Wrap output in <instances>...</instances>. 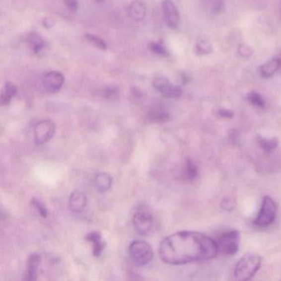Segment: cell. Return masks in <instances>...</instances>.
Returning <instances> with one entry per match:
<instances>
[{
    "mask_svg": "<svg viewBox=\"0 0 281 281\" xmlns=\"http://www.w3.org/2000/svg\"><path fill=\"white\" fill-rule=\"evenodd\" d=\"M218 252V243L213 238L193 231L171 234L162 241L159 247L161 259L174 266L213 259Z\"/></svg>",
    "mask_w": 281,
    "mask_h": 281,
    "instance_id": "obj_1",
    "label": "cell"
},
{
    "mask_svg": "<svg viewBox=\"0 0 281 281\" xmlns=\"http://www.w3.org/2000/svg\"><path fill=\"white\" fill-rule=\"evenodd\" d=\"M262 264V258L254 253H247L241 257L236 264L233 272V279L247 281L254 277Z\"/></svg>",
    "mask_w": 281,
    "mask_h": 281,
    "instance_id": "obj_2",
    "label": "cell"
},
{
    "mask_svg": "<svg viewBox=\"0 0 281 281\" xmlns=\"http://www.w3.org/2000/svg\"><path fill=\"white\" fill-rule=\"evenodd\" d=\"M129 253L134 263L139 267L146 266L153 258V247L145 241L136 240L131 242Z\"/></svg>",
    "mask_w": 281,
    "mask_h": 281,
    "instance_id": "obj_3",
    "label": "cell"
},
{
    "mask_svg": "<svg viewBox=\"0 0 281 281\" xmlns=\"http://www.w3.org/2000/svg\"><path fill=\"white\" fill-rule=\"evenodd\" d=\"M277 206L270 197H265L262 200V207L255 219V225L259 228H266L274 222L277 217Z\"/></svg>",
    "mask_w": 281,
    "mask_h": 281,
    "instance_id": "obj_4",
    "label": "cell"
},
{
    "mask_svg": "<svg viewBox=\"0 0 281 281\" xmlns=\"http://www.w3.org/2000/svg\"><path fill=\"white\" fill-rule=\"evenodd\" d=\"M218 251L226 255L233 256L238 252L240 244V233L238 231L231 230L223 233L218 238Z\"/></svg>",
    "mask_w": 281,
    "mask_h": 281,
    "instance_id": "obj_5",
    "label": "cell"
},
{
    "mask_svg": "<svg viewBox=\"0 0 281 281\" xmlns=\"http://www.w3.org/2000/svg\"><path fill=\"white\" fill-rule=\"evenodd\" d=\"M35 142L37 145L47 143L56 134V126L51 121L44 120L36 124L33 129Z\"/></svg>",
    "mask_w": 281,
    "mask_h": 281,
    "instance_id": "obj_6",
    "label": "cell"
},
{
    "mask_svg": "<svg viewBox=\"0 0 281 281\" xmlns=\"http://www.w3.org/2000/svg\"><path fill=\"white\" fill-rule=\"evenodd\" d=\"M133 225L136 232L140 235L150 233L153 225V217L149 211L139 210L133 216Z\"/></svg>",
    "mask_w": 281,
    "mask_h": 281,
    "instance_id": "obj_7",
    "label": "cell"
},
{
    "mask_svg": "<svg viewBox=\"0 0 281 281\" xmlns=\"http://www.w3.org/2000/svg\"><path fill=\"white\" fill-rule=\"evenodd\" d=\"M153 87L167 98H177L182 94V91L178 86L172 84L165 77L159 76L153 80Z\"/></svg>",
    "mask_w": 281,
    "mask_h": 281,
    "instance_id": "obj_8",
    "label": "cell"
},
{
    "mask_svg": "<svg viewBox=\"0 0 281 281\" xmlns=\"http://www.w3.org/2000/svg\"><path fill=\"white\" fill-rule=\"evenodd\" d=\"M65 82V77L61 72L51 71L46 73L42 78V84L46 91L56 93L61 89Z\"/></svg>",
    "mask_w": 281,
    "mask_h": 281,
    "instance_id": "obj_9",
    "label": "cell"
},
{
    "mask_svg": "<svg viewBox=\"0 0 281 281\" xmlns=\"http://www.w3.org/2000/svg\"><path fill=\"white\" fill-rule=\"evenodd\" d=\"M162 12L165 22L170 28L176 29L179 25V12L172 0H164L162 2Z\"/></svg>",
    "mask_w": 281,
    "mask_h": 281,
    "instance_id": "obj_10",
    "label": "cell"
},
{
    "mask_svg": "<svg viewBox=\"0 0 281 281\" xmlns=\"http://www.w3.org/2000/svg\"><path fill=\"white\" fill-rule=\"evenodd\" d=\"M41 255L39 253H32L30 255L27 261V271L25 274V281H37V272L41 265Z\"/></svg>",
    "mask_w": 281,
    "mask_h": 281,
    "instance_id": "obj_11",
    "label": "cell"
},
{
    "mask_svg": "<svg viewBox=\"0 0 281 281\" xmlns=\"http://www.w3.org/2000/svg\"><path fill=\"white\" fill-rule=\"evenodd\" d=\"M87 199L86 195L82 192L75 191L71 194L69 201V206L73 213H82L87 206Z\"/></svg>",
    "mask_w": 281,
    "mask_h": 281,
    "instance_id": "obj_12",
    "label": "cell"
},
{
    "mask_svg": "<svg viewBox=\"0 0 281 281\" xmlns=\"http://www.w3.org/2000/svg\"><path fill=\"white\" fill-rule=\"evenodd\" d=\"M127 12L131 17L136 22H141L145 17L146 6L140 0H134L128 5L127 7Z\"/></svg>",
    "mask_w": 281,
    "mask_h": 281,
    "instance_id": "obj_13",
    "label": "cell"
},
{
    "mask_svg": "<svg viewBox=\"0 0 281 281\" xmlns=\"http://www.w3.org/2000/svg\"><path fill=\"white\" fill-rule=\"evenodd\" d=\"M86 239L93 245L92 254L95 257H99L104 251L107 243L102 239L101 233L98 232H91L86 236Z\"/></svg>",
    "mask_w": 281,
    "mask_h": 281,
    "instance_id": "obj_14",
    "label": "cell"
},
{
    "mask_svg": "<svg viewBox=\"0 0 281 281\" xmlns=\"http://www.w3.org/2000/svg\"><path fill=\"white\" fill-rule=\"evenodd\" d=\"M93 185L97 192L104 193L111 189L112 186V178L108 173L100 172L97 173L93 179Z\"/></svg>",
    "mask_w": 281,
    "mask_h": 281,
    "instance_id": "obj_15",
    "label": "cell"
},
{
    "mask_svg": "<svg viewBox=\"0 0 281 281\" xmlns=\"http://www.w3.org/2000/svg\"><path fill=\"white\" fill-rule=\"evenodd\" d=\"M148 119L153 123H163V122L169 121L171 119V116L167 110L158 106V107H153L148 112Z\"/></svg>",
    "mask_w": 281,
    "mask_h": 281,
    "instance_id": "obj_16",
    "label": "cell"
},
{
    "mask_svg": "<svg viewBox=\"0 0 281 281\" xmlns=\"http://www.w3.org/2000/svg\"><path fill=\"white\" fill-rule=\"evenodd\" d=\"M281 66V61L279 58H273L260 68L261 75L265 78H271L277 73Z\"/></svg>",
    "mask_w": 281,
    "mask_h": 281,
    "instance_id": "obj_17",
    "label": "cell"
},
{
    "mask_svg": "<svg viewBox=\"0 0 281 281\" xmlns=\"http://www.w3.org/2000/svg\"><path fill=\"white\" fill-rule=\"evenodd\" d=\"M17 87L12 82H7L5 83L1 93V105L6 106L11 102V100L17 94Z\"/></svg>",
    "mask_w": 281,
    "mask_h": 281,
    "instance_id": "obj_18",
    "label": "cell"
},
{
    "mask_svg": "<svg viewBox=\"0 0 281 281\" xmlns=\"http://www.w3.org/2000/svg\"><path fill=\"white\" fill-rule=\"evenodd\" d=\"M27 40L35 54H40L44 49L46 48V41H44L43 38L36 32L31 33L27 37Z\"/></svg>",
    "mask_w": 281,
    "mask_h": 281,
    "instance_id": "obj_19",
    "label": "cell"
},
{
    "mask_svg": "<svg viewBox=\"0 0 281 281\" xmlns=\"http://www.w3.org/2000/svg\"><path fill=\"white\" fill-rule=\"evenodd\" d=\"M257 142L262 147V149L267 153H270L272 150H274L275 148H277V146H278V140L275 138H263V137L258 136Z\"/></svg>",
    "mask_w": 281,
    "mask_h": 281,
    "instance_id": "obj_20",
    "label": "cell"
},
{
    "mask_svg": "<svg viewBox=\"0 0 281 281\" xmlns=\"http://www.w3.org/2000/svg\"><path fill=\"white\" fill-rule=\"evenodd\" d=\"M197 175H198V169L197 165L195 164L193 161L188 159L186 162V167H185V177L187 180L192 181L197 177Z\"/></svg>",
    "mask_w": 281,
    "mask_h": 281,
    "instance_id": "obj_21",
    "label": "cell"
},
{
    "mask_svg": "<svg viewBox=\"0 0 281 281\" xmlns=\"http://www.w3.org/2000/svg\"><path fill=\"white\" fill-rule=\"evenodd\" d=\"M247 98L251 104L253 105L256 107L258 108H264L266 107V102L263 97L261 95L258 94L257 92H252L248 93L247 96Z\"/></svg>",
    "mask_w": 281,
    "mask_h": 281,
    "instance_id": "obj_22",
    "label": "cell"
},
{
    "mask_svg": "<svg viewBox=\"0 0 281 281\" xmlns=\"http://www.w3.org/2000/svg\"><path fill=\"white\" fill-rule=\"evenodd\" d=\"M196 49H197V53L200 54V55H204V56L210 55L213 52V46L211 45V42H209L208 41H206V40L200 41L197 44Z\"/></svg>",
    "mask_w": 281,
    "mask_h": 281,
    "instance_id": "obj_23",
    "label": "cell"
},
{
    "mask_svg": "<svg viewBox=\"0 0 281 281\" xmlns=\"http://www.w3.org/2000/svg\"><path fill=\"white\" fill-rule=\"evenodd\" d=\"M85 38L87 40L88 42L94 45L96 47L101 50H106L107 48V45L102 38L97 37L95 35L87 34L85 35Z\"/></svg>",
    "mask_w": 281,
    "mask_h": 281,
    "instance_id": "obj_24",
    "label": "cell"
},
{
    "mask_svg": "<svg viewBox=\"0 0 281 281\" xmlns=\"http://www.w3.org/2000/svg\"><path fill=\"white\" fill-rule=\"evenodd\" d=\"M120 90L117 86H107L102 90V95L107 99H114L119 95Z\"/></svg>",
    "mask_w": 281,
    "mask_h": 281,
    "instance_id": "obj_25",
    "label": "cell"
},
{
    "mask_svg": "<svg viewBox=\"0 0 281 281\" xmlns=\"http://www.w3.org/2000/svg\"><path fill=\"white\" fill-rule=\"evenodd\" d=\"M32 205L33 206V207H35L36 210L38 211V213L41 214V217L47 218V216H48V210L46 208V206L44 205L43 202H41L40 200L34 197V198H32Z\"/></svg>",
    "mask_w": 281,
    "mask_h": 281,
    "instance_id": "obj_26",
    "label": "cell"
},
{
    "mask_svg": "<svg viewBox=\"0 0 281 281\" xmlns=\"http://www.w3.org/2000/svg\"><path fill=\"white\" fill-rule=\"evenodd\" d=\"M211 11L213 13H219L222 12L224 8V2L223 0H209Z\"/></svg>",
    "mask_w": 281,
    "mask_h": 281,
    "instance_id": "obj_27",
    "label": "cell"
},
{
    "mask_svg": "<svg viewBox=\"0 0 281 281\" xmlns=\"http://www.w3.org/2000/svg\"><path fill=\"white\" fill-rule=\"evenodd\" d=\"M150 49L151 51L154 52L156 55H158V56H164L167 55V50H166L164 46H162L161 44L153 42V43H151Z\"/></svg>",
    "mask_w": 281,
    "mask_h": 281,
    "instance_id": "obj_28",
    "label": "cell"
},
{
    "mask_svg": "<svg viewBox=\"0 0 281 281\" xmlns=\"http://www.w3.org/2000/svg\"><path fill=\"white\" fill-rule=\"evenodd\" d=\"M221 207L225 211H232L234 207V201L231 198H225L221 202Z\"/></svg>",
    "mask_w": 281,
    "mask_h": 281,
    "instance_id": "obj_29",
    "label": "cell"
},
{
    "mask_svg": "<svg viewBox=\"0 0 281 281\" xmlns=\"http://www.w3.org/2000/svg\"><path fill=\"white\" fill-rule=\"evenodd\" d=\"M65 4L71 12H76L78 10V5L77 0H64Z\"/></svg>",
    "mask_w": 281,
    "mask_h": 281,
    "instance_id": "obj_30",
    "label": "cell"
},
{
    "mask_svg": "<svg viewBox=\"0 0 281 281\" xmlns=\"http://www.w3.org/2000/svg\"><path fill=\"white\" fill-rule=\"evenodd\" d=\"M218 116L222 118H232L233 117V112L230 110L219 109L218 111Z\"/></svg>",
    "mask_w": 281,
    "mask_h": 281,
    "instance_id": "obj_31",
    "label": "cell"
},
{
    "mask_svg": "<svg viewBox=\"0 0 281 281\" xmlns=\"http://www.w3.org/2000/svg\"><path fill=\"white\" fill-rule=\"evenodd\" d=\"M239 53H240L241 56L247 57V56H250L252 55V49L248 47V46L242 45V46H240V47H239Z\"/></svg>",
    "mask_w": 281,
    "mask_h": 281,
    "instance_id": "obj_32",
    "label": "cell"
},
{
    "mask_svg": "<svg viewBox=\"0 0 281 281\" xmlns=\"http://www.w3.org/2000/svg\"><path fill=\"white\" fill-rule=\"evenodd\" d=\"M42 24L45 27L51 28V27H53L54 25H55V21L51 18H45L42 22Z\"/></svg>",
    "mask_w": 281,
    "mask_h": 281,
    "instance_id": "obj_33",
    "label": "cell"
},
{
    "mask_svg": "<svg viewBox=\"0 0 281 281\" xmlns=\"http://www.w3.org/2000/svg\"><path fill=\"white\" fill-rule=\"evenodd\" d=\"M97 1H102V0H97Z\"/></svg>",
    "mask_w": 281,
    "mask_h": 281,
    "instance_id": "obj_34",
    "label": "cell"
}]
</instances>
